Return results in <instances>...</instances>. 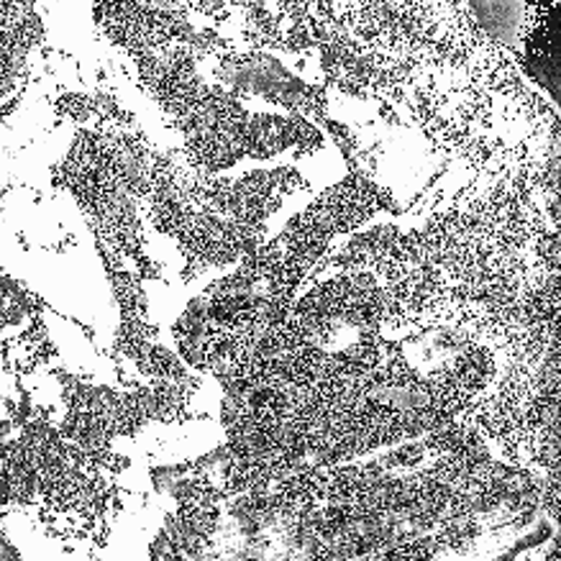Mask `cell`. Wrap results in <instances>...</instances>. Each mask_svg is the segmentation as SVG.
Returning a JSON list of instances; mask_svg holds the SVG:
<instances>
[{
    "mask_svg": "<svg viewBox=\"0 0 561 561\" xmlns=\"http://www.w3.org/2000/svg\"><path fill=\"white\" fill-rule=\"evenodd\" d=\"M298 144V116H270L249 113L247 121V157L272 159Z\"/></svg>",
    "mask_w": 561,
    "mask_h": 561,
    "instance_id": "obj_2",
    "label": "cell"
},
{
    "mask_svg": "<svg viewBox=\"0 0 561 561\" xmlns=\"http://www.w3.org/2000/svg\"><path fill=\"white\" fill-rule=\"evenodd\" d=\"M216 78L221 88L237 98L262 95L264 101L285 105L287 111H293V116L318 118L321 124L325 121V88L302 85L275 57L262 55L260 49L247 51V55H237V51L221 55Z\"/></svg>",
    "mask_w": 561,
    "mask_h": 561,
    "instance_id": "obj_1",
    "label": "cell"
}]
</instances>
